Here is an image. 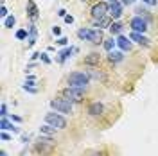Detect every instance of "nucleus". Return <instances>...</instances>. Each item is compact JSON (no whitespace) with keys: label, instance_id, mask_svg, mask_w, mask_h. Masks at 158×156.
<instances>
[{"label":"nucleus","instance_id":"nucleus-25","mask_svg":"<svg viewBox=\"0 0 158 156\" xmlns=\"http://www.w3.org/2000/svg\"><path fill=\"white\" fill-rule=\"evenodd\" d=\"M7 115H9V113H7V106H6V104L2 102V106H0V117H2V118H6Z\"/></svg>","mask_w":158,"mask_h":156},{"label":"nucleus","instance_id":"nucleus-27","mask_svg":"<svg viewBox=\"0 0 158 156\" xmlns=\"http://www.w3.org/2000/svg\"><path fill=\"white\" fill-rule=\"evenodd\" d=\"M0 16L2 18H7V7L4 6V2H2V7H0Z\"/></svg>","mask_w":158,"mask_h":156},{"label":"nucleus","instance_id":"nucleus-37","mask_svg":"<svg viewBox=\"0 0 158 156\" xmlns=\"http://www.w3.org/2000/svg\"><path fill=\"white\" fill-rule=\"evenodd\" d=\"M0 156H7V153L6 151H0Z\"/></svg>","mask_w":158,"mask_h":156},{"label":"nucleus","instance_id":"nucleus-14","mask_svg":"<svg viewBox=\"0 0 158 156\" xmlns=\"http://www.w3.org/2000/svg\"><path fill=\"white\" fill-rule=\"evenodd\" d=\"M74 50H76L74 47H65V49L58 54V56H59V63H65V61H67L72 54H74Z\"/></svg>","mask_w":158,"mask_h":156},{"label":"nucleus","instance_id":"nucleus-31","mask_svg":"<svg viewBox=\"0 0 158 156\" xmlns=\"http://www.w3.org/2000/svg\"><path fill=\"white\" fill-rule=\"evenodd\" d=\"M40 58L43 59V63H47V65L50 63V59H49V56H47V54H40Z\"/></svg>","mask_w":158,"mask_h":156},{"label":"nucleus","instance_id":"nucleus-24","mask_svg":"<svg viewBox=\"0 0 158 156\" xmlns=\"http://www.w3.org/2000/svg\"><path fill=\"white\" fill-rule=\"evenodd\" d=\"M25 38H29V32H27V29L16 31V39H25Z\"/></svg>","mask_w":158,"mask_h":156},{"label":"nucleus","instance_id":"nucleus-15","mask_svg":"<svg viewBox=\"0 0 158 156\" xmlns=\"http://www.w3.org/2000/svg\"><path fill=\"white\" fill-rule=\"evenodd\" d=\"M38 13H40V11H38V7H36V4H34V2H27V14H29L31 18L36 20L40 16Z\"/></svg>","mask_w":158,"mask_h":156},{"label":"nucleus","instance_id":"nucleus-38","mask_svg":"<svg viewBox=\"0 0 158 156\" xmlns=\"http://www.w3.org/2000/svg\"><path fill=\"white\" fill-rule=\"evenodd\" d=\"M110 2H113V0H110Z\"/></svg>","mask_w":158,"mask_h":156},{"label":"nucleus","instance_id":"nucleus-28","mask_svg":"<svg viewBox=\"0 0 158 156\" xmlns=\"http://www.w3.org/2000/svg\"><path fill=\"white\" fill-rule=\"evenodd\" d=\"M108 23V20L102 18V20H95V27H101V25H106Z\"/></svg>","mask_w":158,"mask_h":156},{"label":"nucleus","instance_id":"nucleus-33","mask_svg":"<svg viewBox=\"0 0 158 156\" xmlns=\"http://www.w3.org/2000/svg\"><path fill=\"white\" fill-rule=\"evenodd\" d=\"M65 22H67V23H74V16H72V14H67V16H65Z\"/></svg>","mask_w":158,"mask_h":156},{"label":"nucleus","instance_id":"nucleus-35","mask_svg":"<svg viewBox=\"0 0 158 156\" xmlns=\"http://www.w3.org/2000/svg\"><path fill=\"white\" fill-rule=\"evenodd\" d=\"M142 2H146L148 6H156V0H142Z\"/></svg>","mask_w":158,"mask_h":156},{"label":"nucleus","instance_id":"nucleus-19","mask_svg":"<svg viewBox=\"0 0 158 156\" xmlns=\"http://www.w3.org/2000/svg\"><path fill=\"white\" fill-rule=\"evenodd\" d=\"M108 29H110V32H111L113 36H115V34H118V36H120V32H122V25H120L118 22H113V23H110Z\"/></svg>","mask_w":158,"mask_h":156},{"label":"nucleus","instance_id":"nucleus-4","mask_svg":"<svg viewBox=\"0 0 158 156\" xmlns=\"http://www.w3.org/2000/svg\"><path fill=\"white\" fill-rule=\"evenodd\" d=\"M50 108L56 109L61 115H69V113H72V109H74V106H72V102H70L69 99H52L50 101Z\"/></svg>","mask_w":158,"mask_h":156},{"label":"nucleus","instance_id":"nucleus-11","mask_svg":"<svg viewBox=\"0 0 158 156\" xmlns=\"http://www.w3.org/2000/svg\"><path fill=\"white\" fill-rule=\"evenodd\" d=\"M110 14H111L113 18H120V16H122V4H120L118 0L110 2Z\"/></svg>","mask_w":158,"mask_h":156},{"label":"nucleus","instance_id":"nucleus-34","mask_svg":"<svg viewBox=\"0 0 158 156\" xmlns=\"http://www.w3.org/2000/svg\"><path fill=\"white\" fill-rule=\"evenodd\" d=\"M9 120H13V122H22V118H20V117H16V115H11V117H9Z\"/></svg>","mask_w":158,"mask_h":156},{"label":"nucleus","instance_id":"nucleus-23","mask_svg":"<svg viewBox=\"0 0 158 156\" xmlns=\"http://www.w3.org/2000/svg\"><path fill=\"white\" fill-rule=\"evenodd\" d=\"M15 23H16V18L15 16H7V18L4 20V27H7V29H13Z\"/></svg>","mask_w":158,"mask_h":156},{"label":"nucleus","instance_id":"nucleus-26","mask_svg":"<svg viewBox=\"0 0 158 156\" xmlns=\"http://www.w3.org/2000/svg\"><path fill=\"white\" fill-rule=\"evenodd\" d=\"M0 138H2L4 142H9V140H13V137H11V135H7L6 131H2V133H0Z\"/></svg>","mask_w":158,"mask_h":156},{"label":"nucleus","instance_id":"nucleus-13","mask_svg":"<svg viewBox=\"0 0 158 156\" xmlns=\"http://www.w3.org/2000/svg\"><path fill=\"white\" fill-rule=\"evenodd\" d=\"M117 45L120 47V50H124V52H126V50L131 49V39L120 34V36H117Z\"/></svg>","mask_w":158,"mask_h":156},{"label":"nucleus","instance_id":"nucleus-6","mask_svg":"<svg viewBox=\"0 0 158 156\" xmlns=\"http://www.w3.org/2000/svg\"><path fill=\"white\" fill-rule=\"evenodd\" d=\"M129 27H131V31L133 32H146L148 31V22L142 18V16H135V18L129 20Z\"/></svg>","mask_w":158,"mask_h":156},{"label":"nucleus","instance_id":"nucleus-20","mask_svg":"<svg viewBox=\"0 0 158 156\" xmlns=\"http://www.w3.org/2000/svg\"><path fill=\"white\" fill-rule=\"evenodd\" d=\"M117 45V39H113V38H110L106 39L104 43H102V47H104V50H108V52H113V47Z\"/></svg>","mask_w":158,"mask_h":156},{"label":"nucleus","instance_id":"nucleus-32","mask_svg":"<svg viewBox=\"0 0 158 156\" xmlns=\"http://www.w3.org/2000/svg\"><path fill=\"white\" fill-rule=\"evenodd\" d=\"M133 2H137V0H120V4H122V6H131Z\"/></svg>","mask_w":158,"mask_h":156},{"label":"nucleus","instance_id":"nucleus-12","mask_svg":"<svg viewBox=\"0 0 158 156\" xmlns=\"http://www.w3.org/2000/svg\"><path fill=\"white\" fill-rule=\"evenodd\" d=\"M129 39H131V41H135V43H138V45H144V47H148V45H149V39L146 38V36H142L140 32H133V31H131Z\"/></svg>","mask_w":158,"mask_h":156},{"label":"nucleus","instance_id":"nucleus-36","mask_svg":"<svg viewBox=\"0 0 158 156\" xmlns=\"http://www.w3.org/2000/svg\"><path fill=\"white\" fill-rule=\"evenodd\" d=\"M58 16H63V18H65V16H67V11H65V9H59L58 11Z\"/></svg>","mask_w":158,"mask_h":156},{"label":"nucleus","instance_id":"nucleus-8","mask_svg":"<svg viewBox=\"0 0 158 156\" xmlns=\"http://www.w3.org/2000/svg\"><path fill=\"white\" fill-rule=\"evenodd\" d=\"M102 113H104V106H102V102H99V101L90 102V106H88V115L90 117H99V115H102Z\"/></svg>","mask_w":158,"mask_h":156},{"label":"nucleus","instance_id":"nucleus-10","mask_svg":"<svg viewBox=\"0 0 158 156\" xmlns=\"http://www.w3.org/2000/svg\"><path fill=\"white\" fill-rule=\"evenodd\" d=\"M0 131H13V133H20V127H16L15 124H13V120H9V118H2L0 120Z\"/></svg>","mask_w":158,"mask_h":156},{"label":"nucleus","instance_id":"nucleus-29","mask_svg":"<svg viewBox=\"0 0 158 156\" xmlns=\"http://www.w3.org/2000/svg\"><path fill=\"white\" fill-rule=\"evenodd\" d=\"M52 34H54V36H59V34H61V29H59L58 25H54V27H52Z\"/></svg>","mask_w":158,"mask_h":156},{"label":"nucleus","instance_id":"nucleus-21","mask_svg":"<svg viewBox=\"0 0 158 156\" xmlns=\"http://www.w3.org/2000/svg\"><path fill=\"white\" fill-rule=\"evenodd\" d=\"M122 58H124L122 52H110V56H108V59L111 63H118V61H122Z\"/></svg>","mask_w":158,"mask_h":156},{"label":"nucleus","instance_id":"nucleus-7","mask_svg":"<svg viewBox=\"0 0 158 156\" xmlns=\"http://www.w3.org/2000/svg\"><path fill=\"white\" fill-rule=\"evenodd\" d=\"M63 95H65V99H69L70 102L72 101H76V102H79V101H83V97H85V90H81V88H67L65 92H63Z\"/></svg>","mask_w":158,"mask_h":156},{"label":"nucleus","instance_id":"nucleus-5","mask_svg":"<svg viewBox=\"0 0 158 156\" xmlns=\"http://www.w3.org/2000/svg\"><path fill=\"white\" fill-rule=\"evenodd\" d=\"M108 13H110V6L108 4H104V2H99V4H95V6L92 7V16H94V20L106 18Z\"/></svg>","mask_w":158,"mask_h":156},{"label":"nucleus","instance_id":"nucleus-30","mask_svg":"<svg viewBox=\"0 0 158 156\" xmlns=\"http://www.w3.org/2000/svg\"><path fill=\"white\" fill-rule=\"evenodd\" d=\"M58 43H59V45H67V43H69V39L65 38V36H61V38L58 39Z\"/></svg>","mask_w":158,"mask_h":156},{"label":"nucleus","instance_id":"nucleus-22","mask_svg":"<svg viewBox=\"0 0 158 156\" xmlns=\"http://www.w3.org/2000/svg\"><path fill=\"white\" fill-rule=\"evenodd\" d=\"M86 74H88L90 77L97 79V81H99V79H104V76H102V72H97L95 68H88V70H86Z\"/></svg>","mask_w":158,"mask_h":156},{"label":"nucleus","instance_id":"nucleus-18","mask_svg":"<svg viewBox=\"0 0 158 156\" xmlns=\"http://www.w3.org/2000/svg\"><path fill=\"white\" fill-rule=\"evenodd\" d=\"M40 133H41V135H45V137H52V135L56 133V127H52V126H49V124H45V126L40 127Z\"/></svg>","mask_w":158,"mask_h":156},{"label":"nucleus","instance_id":"nucleus-9","mask_svg":"<svg viewBox=\"0 0 158 156\" xmlns=\"http://www.w3.org/2000/svg\"><path fill=\"white\" fill-rule=\"evenodd\" d=\"M36 151H38V153H50V151H52V149H54V144H52V142H50L49 138H47V140H45V138H41V140H40V142H36Z\"/></svg>","mask_w":158,"mask_h":156},{"label":"nucleus","instance_id":"nucleus-1","mask_svg":"<svg viewBox=\"0 0 158 156\" xmlns=\"http://www.w3.org/2000/svg\"><path fill=\"white\" fill-rule=\"evenodd\" d=\"M69 86L70 88H81V90H86V86H88L90 83V76L86 74V72H72L69 76Z\"/></svg>","mask_w":158,"mask_h":156},{"label":"nucleus","instance_id":"nucleus-2","mask_svg":"<svg viewBox=\"0 0 158 156\" xmlns=\"http://www.w3.org/2000/svg\"><path fill=\"white\" fill-rule=\"evenodd\" d=\"M77 38L86 39L90 43H99V41H102V31L101 29H79Z\"/></svg>","mask_w":158,"mask_h":156},{"label":"nucleus","instance_id":"nucleus-17","mask_svg":"<svg viewBox=\"0 0 158 156\" xmlns=\"http://www.w3.org/2000/svg\"><path fill=\"white\" fill-rule=\"evenodd\" d=\"M36 34H38L36 27H34V25H29V38H27V41H29V47H32V45L36 43Z\"/></svg>","mask_w":158,"mask_h":156},{"label":"nucleus","instance_id":"nucleus-3","mask_svg":"<svg viewBox=\"0 0 158 156\" xmlns=\"http://www.w3.org/2000/svg\"><path fill=\"white\" fill-rule=\"evenodd\" d=\"M45 124L56 127V129H65L67 127V118L63 117L61 113H58V111H49L45 115Z\"/></svg>","mask_w":158,"mask_h":156},{"label":"nucleus","instance_id":"nucleus-16","mask_svg":"<svg viewBox=\"0 0 158 156\" xmlns=\"http://www.w3.org/2000/svg\"><path fill=\"white\" fill-rule=\"evenodd\" d=\"M85 65H88V67H92V65H99V54H95V52L88 54V56L85 58Z\"/></svg>","mask_w":158,"mask_h":156}]
</instances>
